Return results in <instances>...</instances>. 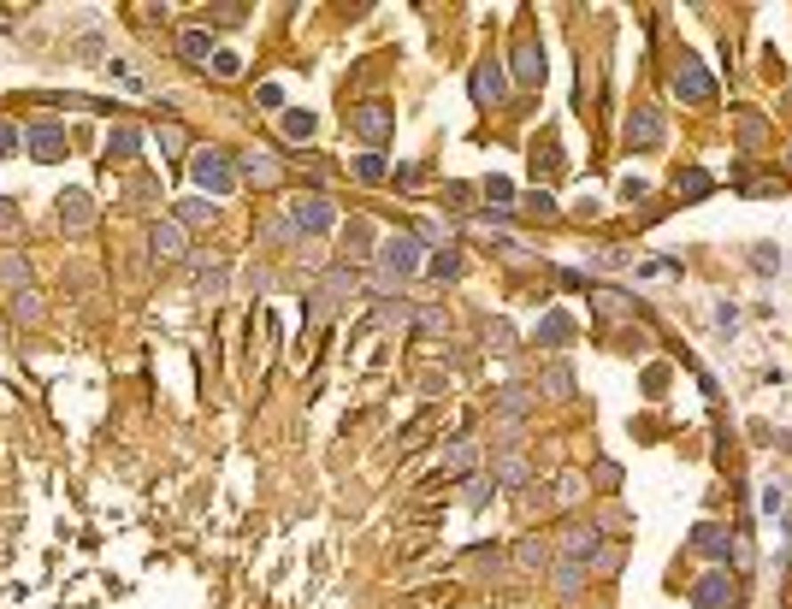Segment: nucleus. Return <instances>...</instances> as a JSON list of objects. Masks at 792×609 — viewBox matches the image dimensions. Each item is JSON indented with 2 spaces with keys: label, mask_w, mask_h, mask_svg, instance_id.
I'll list each match as a JSON object with an SVG mask.
<instances>
[{
  "label": "nucleus",
  "mask_w": 792,
  "mask_h": 609,
  "mask_svg": "<svg viewBox=\"0 0 792 609\" xmlns=\"http://www.w3.org/2000/svg\"><path fill=\"white\" fill-rule=\"evenodd\" d=\"M190 178H196V190H207V196H237V178H243V172H237L219 149H201L196 160H190Z\"/></svg>",
  "instance_id": "obj_1"
},
{
  "label": "nucleus",
  "mask_w": 792,
  "mask_h": 609,
  "mask_svg": "<svg viewBox=\"0 0 792 609\" xmlns=\"http://www.w3.org/2000/svg\"><path fill=\"white\" fill-rule=\"evenodd\" d=\"M379 266H384V279H408L414 266H420V237H384L379 243Z\"/></svg>",
  "instance_id": "obj_2"
},
{
  "label": "nucleus",
  "mask_w": 792,
  "mask_h": 609,
  "mask_svg": "<svg viewBox=\"0 0 792 609\" xmlns=\"http://www.w3.org/2000/svg\"><path fill=\"white\" fill-rule=\"evenodd\" d=\"M24 149H30V160H66V125H53V118L30 125L24 131Z\"/></svg>",
  "instance_id": "obj_3"
},
{
  "label": "nucleus",
  "mask_w": 792,
  "mask_h": 609,
  "mask_svg": "<svg viewBox=\"0 0 792 609\" xmlns=\"http://www.w3.org/2000/svg\"><path fill=\"white\" fill-rule=\"evenodd\" d=\"M331 219H337V214H331V201H319V196L290 201V225H296V231H314V237H319V231H331Z\"/></svg>",
  "instance_id": "obj_4"
},
{
  "label": "nucleus",
  "mask_w": 792,
  "mask_h": 609,
  "mask_svg": "<svg viewBox=\"0 0 792 609\" xmlns=\"http://www.w3.org/2000/svg\"><path fill=\"white\" fill-rule=\"evenodd\" d=\"M60 225L66 231H89L95 225V201H89V190H66V196H60Z\"/></svg>",
  "instance_id": "obj_5"
},
{
  "label": "nucleus",
  "mask_w": 792,
  "mask_h": 609,
  "mask_svg": "<svg viewBox=\"0 0 792 609\" xmlns=\"http://www.w3.org/2000/svg\"><path fill=\"white\" fill-rule=\"evenodd\" d=\"M391 107H384V101H367V107H355V131L367 136V142H384V136H391Z\"/></svg>",
  "instance_id": "obj_6"
},
{
  "label": "nucleus",
  "mask_w": 792,
  "mask_h": 609,
  "mask_svg": "<svg viewBox=\"0 0 792 609\" xmlns=\"http://www.w3.org/2000/svg\"><path fill=\"white\" fill-rule=\"evenodd\" d=\"M680 95H686V101H698V107H704V101H710L715 95V83H710V71H704V66H692V60H680Z\"/></svg>",
  "instance_id": "obj_7"
},
{
  "label": "nucleus",
  "mask_w": 792,
  "mask_h": 609,
  "mask_svg": "<svg viewBox=\"0 0 792 609\" xmlns=\"http://www.w3.org/2000/svg\"><path fill=\"white\" fill-rule=\"evenodd\" d=\"M149 243H154V255H166V261H178L183 248H190V237H183V225H178V219H160Z\"/></svg>",
  "instance_id": "obj_8"
},
{
  "label": "nucleus",
  "mask_w": 792,
  "mask_h": 609,
  "mask_svg": "<svg viewBox=\"0 0 792 609\" xmlns=\"http://www.w3.org/2000/svg\"><path fill=\"white\" fill-rule=\"evenodd\" d=\"M503 89H509V83H503L497 60H485V66L473 71V101H479V107H491V101H503Z\"/></svg>",
  "instance_id": "obj_9"
},
{
  "label": "nucleus",
  "mask_w": 792,
  "mask_h": 609,
  "mask_svg": "<svg viewBox=\"0 0 792 609\" xmlns=\"http://www.w3.org/2000/svg\"><path fill=\"white\" fill-rule=\"evenodd\" d=\"M514 77L545 83V53H538V42H521V48H514Z\"/></svg>",
  "instance_id": "obj_10"
},
{
  "label": "nucleus",
  "mask_w": 792,
  "mask_h": 609,
  "mask_svg": "<svg viewBox=\"0 0 792 609\" xmlns=\"http://www.w3.org/2000/svg\"><path fill=\"white\" fill-rule=\"evenodd\" d=\"M136 149H142V131H136V125H113V131H107V154H113V160H131Z\"/></svg>",
  "instance_id": "obj_11"
},
{
  "label": "nucleus",
  "mask_w": 792,
  "mask_h": 609,
  "mask_svg": "<svg viewBox=\"0 0 792 609\" xmlns=\"http://www.w3.org/2000/svg\"><path fill=\"white\" fill-rule=\"evenodd\" d=\"M0 284H6V290H24V284H30V261H24L18 248L0 255Z\"/></svg>",
  "instance_id": "obj_12"
},
{
  "label": "nucleus",
  "mask_w": 792,
  "mask_h": 609,
  "mask_svg": "<svg viewBox=\"0 0 792 609\" xmlns=\"http://www.w3.org/2000/svg\"><path fill=\"white\" fill-rule=\"evenodd\" d=\"M178 53L190 60V66H207V53H214V36H207V30H183V36H178Z\"/></svg>",
  "instance_id": "obj_13"
},
{
  "label": "nucleus",
  "mask_w": 792,
  "mask_h": 609,
  "mask_svg": "<svg viewBox=\"0 0 792 609\" xmlns=\"http://www.w3.org/2000/svg\"><path fill=\"white\" fill-rule=\"evenodd\" d=\"M657 136H662V118L651 113V107H639V118H633V125H627V142H639V149H651Z\"/></svg>",
  "instance_id": "obj_14"
},
{
  "label": "nucleus",
  "mask_w": 792,
  "mask_h": 609,
  "mask_svg": "<svg viewBox=\"0 0 792 609\" xmlns=\"http://www.w3.org/2000/svg\"><path fill=\"white\" fill-rule=\"evenodd\" d=\"M243 178H255V183H279V160H266V149L243 154Z\"/></svg>",
  "instance_id": "obj_15"
},
{
  "label": "nucleus",
  "mask_w": 792,
  "mask_h": 609,
  "mask_svg": "<svg viewBox=\"0 0 792 609\" xmlns=\"http://www.w3.org/2000/svg\"><path fill=\"white\" fill-rule=\"evenodd\" d=\"M562 550H568V562H579V556H603V544H597V532L586 527V532H568L562 539Z\"/></svg>",
  "instance_id": "obj_16"
},
{
  "label": "nucleus",
  "mask_w": 792,
  "mask_h": 609,
  "mask_svg": "<svg viewBox=\"0 0 792 609\" xmlns=\"http://www.w3.org/2000/svg\"><path fill=\"white\" fill-rule=\"evenodd\" d=\"M722 597H727V574H704V586H698V604H704V609H722Z\"/></svg>",
  "instance_id": "obj_17"
},
{
  "label": "nucleus",
  "mask_w": 792,
  "mask_h": 609,
  "mask_svg": "<svg viewBox=\"0 0 792 609\" xmlns=\"http://www.w3.org/2000/svg\"><path fill=\"white\" fill-rule=\"evenodd\" d=\"M178 225H214V207L207 201H178Z\"/></svg>",
  "instance_id": "obj_18"
},
{
  "label": "nucleus",
  "mask_w": 792,
  "mask_h": 609,
  "mask_svg": "<svg viewBox=\"0 0 792 609\" xmlns=\"http://www.w3.org/2000/svg\"><path fill=\"white\" fill-rule=\"evenodd\" d=\"M568 331H574V320H568V313H545V326H538V337H545V344H562Z\"/></svg>",
  "instance_id": "obj_19"
},
{
  "label": "nucleus",
  "mask_w": 792,
  "mask_h": 609,
  "mask_svg": "<svg viewBox=\"0 0 792 609\" xmlns=\"http://www.w3.org/2000/svg\"><path fill=\"white\" fill-rule=\"evenodd\" d=\"M444 467H449V474L473 467V444H449V450H444Z\"/></svg>",
  "instance_id": "obj_20"
},
{
  "label": "nucleus",
  "mask_w": 792,
  "mask_h": 609,
  "mask_svg": "<svg viewBox=\"0 0 792 609\" xmlns=\"http://www.w3.org/2000/svg\"><path fill=\"white\" fill-rule=\"evenodd\" d=\"M18 320H24V326H36V320H42V302H36V290H18Z\"/></svg>",
  "instance_id": "obj_21"
},
{
  "label": "nucleus",
  "mask_w": 792,
  "mask_h": 609,
  "mask_svg": "<svg viewBox=\"0 0 792 609\" xmlns=\"http://www.w3.org/2000/svg\"><path fill=\"white\" fill-rule=\"evenodd\" d=\"M355 178L379 183V178H384V160H379V154H361V160H355Z\"/></svg>",
  "instance_id": "obj_22"
},
{
  "label": "nucleus",
  "mask_w": 792,
  "mask_h": 609,
  "mask_svg": "<svg viewBox=\"0 0 792 609\" xmlns=\"http://www.w3.org/2000/svg\"><path fill=\"white\" fill-rule=\"evenodd\" d=\"M432 272H438V279H456V272H462V261L449 255V243H444V255H432Z\"/></svg>",
  "instance_id": "obj_23"
},
{
  "label": "nucleus",
  "mask_w": 792,
  "mask_h": 609,
  "mask_svg": "<svg viewBox=\"0 0 792 609\" xmlns=\"http://www.w3.org/2000/svg\"><path fill=\"white\" fill-rule=\"evenodd\" d=\"M497 474L509 479V485H521V479H527V461H521V456H503V461H497Z\"/></svg>",
  "instance_id": "obj_24"
},
{
  "label": "nucleus",
  "mask_w": 792,
  "mask_h": 609,
  "mask_svg": "<svg viewBox=\"0 0 792 609\" xmlns=\"http://www.w3.org/2000/svg\"><path fill=\"white\" fill-rule=\"evenodd\" d=\"M284 131L296 136V142H302V136H314V113H290V118H284Z\"/></svg>",
  "instance_id": "obj_25"
},
{
  "label": "nucleus",
  "mask_w": 792,
  "mask_h": 609,
  "mask_svg": "<svg viewBox=\"0 0 792 609\" xmlns=\"http://www.w3.org/2000/svg\"><path fill=\"white\" fill-rule=\"evenodd\" d=\"M207 18H214V24H243L248 6H207Z\"/></svg>",
  "instance_id": "obj_26"
},
{
  "label": "nucleus",
  "mask_w": 792,
  "mask_h": 609,
  "mask_svg": "<svg viewBox=\"0 0 792 609\" xmlns=\"http://www.w3.org/2000/svg\"><path fill=\"white\" fill-rule=\"evenodd\" d=\"M698 550H710V556H715V550H727L722 527H698Z\"/></svg>",
  "instance_id": "obj_27"
},
{
  "label": "nucleus",
  "mask_w": 792,
  "mask_h": 609,
  "mask_svg": "<svg viewBox=\"0 0 792 609\" xmlns=\"http://www.w3.org/2000/svg\"><path fill=\"white\" fill-rule=\"evenodd\" d=\"M514 556H521V568H545V544H521V550H514Z\"/></svg>",
  "instance_id": "obj_28"
},
{
  "label": "nucleus",
  "mask_w": 792,
  "mask_h": 609,
  "mask_svg": "<svg viewBox=\"0 0 792 609\" xmlns=\"http://www.w3.org/2000/svg\"><path fill=\"white\" fill-rule=\"evenodd\" d=\"M675 190H686V196H704V190H710V178H704V172H686V178H675Z\"/></svg>",
  "instance_id": "obj_29"
},
{
  "label": "nucleus",
  "mask_w": 792,
  "mask_h": 609,
  "mask_svg": "<svg viewBox=\"0 0 792 609\" xmlns=\"http://www.w3.org/2000/svg\"><path fill=\"white\" fill-rule=\"evenodd\" d=\"M556 586L562 592H574L579 586V562H556Z\"/></svg>",
  "instance_id": "obj_30"
},
{
  "label": "nucleus",
  "mask_w": 792,
  "mask_h": 609,
  "mask_svg": "<svg viewBox=\"0 0 792 609\" xmlns=\"http://www.w3.org/2000/svg\"><path fill=\"white\" fill-rule=\"evenodd\" d=\"M545 385H550L556 396H568V385H574V379H568V367H550V373H545Z\"/></svg>",
  "instance_id": "obj_31"
},
{
  "label": "nucleus",
  "mask_w": 792,
  "mask_h": 609,
  "mask_svg": "<svg viewBox=\"0 0 792 609\" xmlns=\"http://www.w3.org/2000/svg\"><path fill=\"white\" fill-rule=\"evenodd\" d=\"M18 142H24V136H18V125H0V160H6V154H12Z\"/></svg>",
  "instance_id": "obj_32"
},
{
  "label": "nucleus",
  "mask_w": 792,
  "mask_h": 609,
  "mask_svg": "<svg viewBox=\"0 0 792 609\" xmlns=\"http://www.w3.org/2000/svg\"><path fill=\"white\" fill-rule=\"evenodd\" d=\"M485 196H491L497 207H509V183H503V178H491V183H485Z\"/></svg>",
  "instance_id": "obj_33"
},
{
  "label": "nucleus",
  "mask_w": 792,
  "mask_h": 609,
  "mask_svg": "<svg viewBox=\"0 0 792 609\" xmlns=\"http://www.w3.org/2000/svg\"><path fill=\"white\" fill-rule=\"evenodd\" d=\"M214 71L219 77H237V53H214Z\"/></svg>",
  "instance_id": "obj_34"
},
{
  "label": "nucleus",
  "mask_w": 792,
  "mask_h": 609,
  "mask_svg": "<svg viewBox=\"0 0 792 609\" xmlns=\"http://www.w3.org/2000/svg\"><path fill=\"white\" fill-rule=\"evenodd\" d=\"M485 337H491V349H509V337H514V331H509V326H503V320H497V326H491V331H485Z\"/></svg>",
  "instance_id": "obj_35"
},
{
  "label": "nucleus",
  "mask_w": 792,
  "mask_h": 609,
  "mask_svg": "<svg viewBox=\"0 0 792 609\" xmlns=\"http://www.w3.org/2000/svg\"><path fill=\"white\" fill-rule=\"evenodd\" d=\"M12 225H18V207H12L6 196H0V231H12Z\"/></svg>",
  "instance_id": "obj_36"
},
{
  "label": "nucleus",
  "mask_w": 792,
  "mask_h": 609,
  "mask_svg": "<svg viewBox=\"0 0 792 609\" xmlns=\"http://www.w3.org/2000/svg\"><path fill=\"white\" fill-rule=\"evenodd\" d=\"M0 337H6V326H0Z\"/></svg>",
  "instance_id": "obj_37"
}]
</instances>
